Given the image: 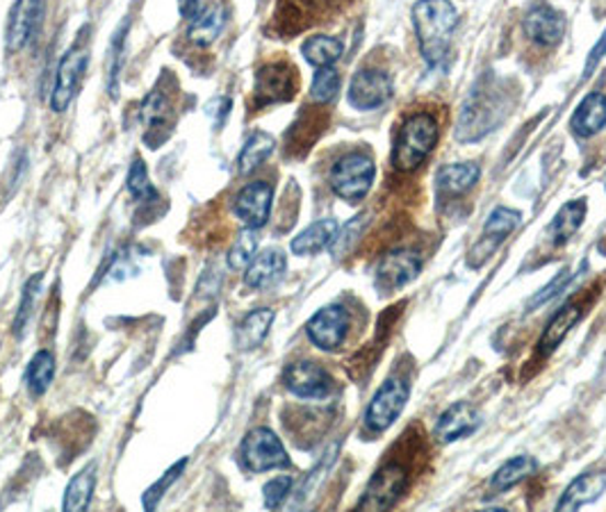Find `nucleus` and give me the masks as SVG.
<instances>
[{"label": "nucleus", "mask_w": 606, "mask_h": 512, "mask_svg": "<svg viewBox=\"0 0 606 512\" xmlns=\"http://www.w3.org/2000/svg\"><path fill=\"white\" fill-rule=\"evenodd\" d=\"M510 103L513 92L502 80H497L495 76L483 78L472 89V94L461 110L457 139L461 144H472L491 135L508 116Z\"/></svg>", "instance_id": "1"}, {"label": "nucleus", "mask_w": 606, "mask_h": 512, "mask_svg": "<svg viewBox=\"0 0 606 512\" xmlns=\"http://www.w3.org/2000/svg\"><path fill=\"white\" fill-rule=\"evenodd\" d=\"M413 25L422 59L431 69L442 67L449 57L451 37L459 27V12L451 0H417L413 8Z\"/></svg>", "instance_id": "2"}, {"label": "nucleus", "mask_w": 606, "mask_h": 512, "mask_svg": "<svg viewBox=\"0 0 606 512\" xmlns=\"http://www.w3.org/2000/svg\"><path fill=\"white\" fill-rule=\"evenodd\" d=\"M440 137L436 116L429 112L411 114L392 148V164L397 171H415L424 160L431 156Z\"/></svg>", "instance_id": "3"}, {"label": "nucleus", "mask_w": 606, "mask_h": 512, "mask_svg": "<svg viewBox=\"0 0 606 512\" xmlns=\"http://www.w3.org/2000/svg\"><path fill=\"white\" fill-rule=\"evenodd\" d=\"M374 160L368 153H349L330 169V190L343 201H362L374 183Z\"/></svg>", "instance_id": "4"}, {"label": "nucleus", "mask_w": 606, "mask_h": 512, "mask_svg": "<svg viewBox=\"0 0 606 512\" xmlns=\"http://www.w3.org/2000/svg\"><path fill=\"white\" fill-rule=\"evenodd\" d=\"M242 465L254 474H262L269 469H279L290 465V456L283 442L269 429H254L239 448Z\"/></svg>", "instance_id": "5"}, {"label": "nucleus", "mask_w": 606, "mask_h": 512, "mask_svg": "<svg viewBox=\"0 0 606 512\" xmlns=\"http://www.w3.org/2000/svg\"><path fill=\"white\" fill-rule=\"evenodd\" d=\"M406 486L408 471L397 463H388L370 478L366 492L358 501V510H388L404 497Z\"/></svg>", "instance_id": "6"}, {"label": "nucleus", "mask_w": 606, "mask_h": 512, "mask_svg": "<svg viewBox=\"0 0 606 512\" xmlns=\"http://www.w3.org/2000/svg\"><path fill=\"white\" fill-rule=\"evenodd\" d=\"M408 401V385L402 378H388L372 397L368 412H366V424L374 433L388 431L395 424L397 417L404 412Z\"/></svg>", "instance_id": "7"}, {"label": "nucleus", "mask_w": 606, "mask_h": 512, "mask_svg": "<svg viewBox=\"0 0 606 512\" xmlns=\"http://www.w3.org/2000/svg\"><path fill=\"white\" fill-rule=\"evenodd\" d=\"M87 62H89V50L82 42H78L74 48H69L63 57V62L57 67V76H55V87L50 94V110L53 112H65L76 92L82 82V76L87 71Z\"/></svg>", "instance_id": "8"}, {"label": "nucleus", "mask_w": 606, "mask_h": 512, "mask_svg": "<svg viewBox=\"0 0 606 512\" xmlns=\"http://www.w3.org/2000/svg\"><path fill=\"white\" fill-rule=\"evenodd\" d=\"M299 87V78L294 67L285 62H274L267 65L256 73V84H254V105L267 107V105H277L285 103L294 96Z\"/></svg>", "instance_id": "9"}, {"label": "nucleus", "mask_w": 606, "mask_h": 512, "mask_svg": "<svg viewBox=\"0 0 606 512\" xmlns=\"http://www.w3.org/2000/svg\"><path fill=\"white\" fill-rule=\"evenodd\" d=\"M283 383L294 397L306 401H324L333 391L330 374L322 365L308 363V360H303V363H292L283 372Z\"/></svg>", "instance_id": "10"}, {"label": "nucleus", "mask_w": 606, "mask_h": 512, "mask_svg": "<svg viewBox=\"0 0 606 512\" xmlns=\"http://www.w3.org/2000/svg\"><path fill=\"white\" fill-rule=\"evenodd\" d=\"M422 271V258L415 251L397 249L381 258L377 266V289L381 294H392L408 283H413Z\"/></svg>", "instance_id": "11"}, {"label": "nucleus", "mask_w": 606, "mask_h": 512, "mask_svg": "<svg viewBox=\"0 0 606 512\" xmlns=\"http://www.w3.org/2000/svg\"><path fill=\"white\" fill-rule=\"evenodd\" d=\"M523 215L518 213V209H510V207H495L486 226H483V235L476 242V247L470 251L468 255V264L479 269L483 262L491 260V255L497 251V247L504 242V239L518 228Z\"/></svg>", "instance_id": "12"}, {"label": "nucleus", "mask_w": 606, "mask_h": 512, "mask_svg": "<svg viewBox=\"0 0 606 512\" xmlns=\"http://www.w3.org/2000/svg\"><path fill=\"white\" fill-rule=\"evenodd\" d=\"M392 96V78L381 69H360L349 84L347 101L354 110L370 112Z\"/></svg>", "instance_id": "13"}, {"label": "nucleus", "mask_w": 606, "mask_h": 512, "mask_svg": "<svg viewBox=\"0 0 606 512\" xmlns=\"http://www.w3.org/2000/svg\"><path fill=\"white\" fill-rule=\"evenodd\" d=\"M308 340L322 351H336L349 333V312L343 306H326L306 326Z\"/></svg>", "instance_id": "14"}, {"label": "nucleus", "mask_w": 606, "mask_h": 512, "mask_svg": "<svg viewBox=\"0 0 606 512\" xmlns=\"http://www.w3.org/2000/svg\"><path fill=\"white\" fill-rule=\"evenodd\" d=\"M271 201H274V190H271V185L265 183V180H258V183H249L247 187H242L237 192L233 209L242 224L258 230L269 219Z\"/></svg>", "instance_id": "15"}, {"label": "nucleus", "mask_w": 606, "mask_h": 512, "mask_svg": "<svg viewBox=\"0 0 606 512\" xmlns=\"http://www.w3.org/2000/svg\"><path fill=\"white\" fill-rule=\"evenodd\" d=\"M525 35L540 46H557L565 37V16L548 3H536L523 19Z\"/></svg>", "instance_id": "16"}, {"label": "nucleus", "mask_w": 606, "mask_h": 512, "mask_svg": "<svg viewBox=\"0 0 606 512\" xmlns=\"http://www.w3.org/2000/svg\"><path fill=\"white\" fill-rule=\"evenodd\" d=\"M139 118L142 124L146 126V144L150 148H158L167 137L162 135V130L169 135L171 133V126H173V105H171V99L160 92V89H156V92H150L146 96V101L142 103V110H139Z\"/></svg>", "instance_id": "17"}, {"label": "nucleus", "mask_w": 606, "mask_h": 512, "mask_svg": "<svg viewBox=\"0 0 606 512\" xmlns=\"http://www.w3.org/2000/svg\"><path fill=\"white\" fill-rule=\"evenodd\" d=\"M44 0H16L12 19L8 23V48L21 50L42 25L44 19Z\"/></svg>", "instance_id": "18"}, {"label": "nucleus", "mask_w": 606, "mask_h": 512, "mask_svg": "<svg viewBox=\"0 0 606 512\" xmlns=\"http://www.w3.org/2000/svg\"><path fill=\"white\" fill-rule=\"evenodd\" d=\"M479 424L481 417L470 403H453L440 414L434 433L442 444H451L472 435L479 429Z\"/></svg>", "instance_id": "19"}, {"label": "nucleus", "mask_w": 606, "mask_h": 512, "mask_svg": "<svg viewBox=\"0 0 606 512\" xmlns=\"http://www.w3.org/2000/svg\"><path fill=\"white\" fill-rule=\"evenodd\" d=\"M285 264H288V260H285L283 251H279V249L262 251L247 266L245 285L249 289H256V292H262L271 285H277L285 274Z\"/></svg>", "instance_id": "20"}, {"label": "nucleus", "mask_w": 606, "mask_h": 512, "mask_svg": "<svg viewBox=\"0 0 606 512\" xmlns=\"http://www.w3.org/2000/svg\"><path fill=\"white\" fill-rule=\"evenodd\" d=\"M606 490V474L604 471H591L574 478L563 492V497L557 503V510H580L582 505H588L602 497Z\"/></svg>", "instance_id": "21"}, {"label": "nucleus", "mask_w": 606, "mask_h": 512, "mask_svg": "<svg viewBox=\"0 0 606 512\" xmlns=\"http://www.w3.org/2000/svg\"><path fill=\"white\" fill-rule=\"evenodd\" d=\"M606 126V96L599 92L588 94L570 118V128L577 137H595Z\"/></svg>", "instance_id": "22"}, {"label": "nucleus", "mask_w": 606, "mask_h": 512, "mask_svg": "<svg viewBox=\"0 0 606 512\" xmlns=\"http://www.w3.org/2000/svg\"><path fill=\"white\" fill-rule=\"evenodd\" d=\"M584 317V310L577 304H568L563 306L548 323V328L542 330V338L538 342V351L542 355H550L557 351V346H561V342L568 338L570 330L577 326Z\"/></svg>", "instance_id": "23"}, {"label": "nucleus", "mask_w": 606, "mask_h": 512, "mask_svg": "<svg viewBox=\"0 0 606 512\" xmlns=\"http://www.w3.org/2000/svg\"><path fill=\"white\" fill-rule=\"evenodd\" d=\"M277 312L269 308H260L249 312L245 319L239 321L237 330H235V344L239 351H254L258 349L265 338L269 335V328L274 323Z\"/></svg>", "instance_id": "24"}, {"label": "nucleus", "mask_w": 606, "mask_h": 512, "mask_svg": "<svg viewBox=\"0 0 606 512\" xmlns=\"http://www.w3.org/2000/svg\"><path fill=\"white\" fill-rule=\"evenodd\" d=\"M338 235V221L336 219H319L313 226H308L303 232H299L292 239V253L294 255H315L333 244V239Z\"/></svg>", "instance_id": "25"}, {"label": "nucleus", "mask_w": 606, "mask_h": 512, "mask_svg": "<svg viewBox=\"0 0 606 512\" xmlns=\"http://www.w3.org/2000/svg\"><path fill=\"white\" fill-rule=\"evenodd\" d=\"M479 175H481V169L474 162L447 164L436 175L438 192L445 196H461L479 183Z\"/></svg>", "instance_id": "26"}, {"label": "nucleus", "mask_w": 606, "mask_h": 512, "mask_svg": "<svg viewBox=\"0 0 606 512\" xmlns=\"http://www.w3.org/2000/svg\"><path fill=\"white\" fill-rule=\"evenodd\" d=\"M224 25H226L224 5H210L192 21V25L188 30V37L194 46L205 48V46L215 44L220 39Z\"/></svg>", "instance_id": "27"}, {"label": "nucleus", "mask_w": 606, "mask_h": 512, "mask_svg": "<svg viewBox=\"0 0 606 512\" xmlns=\"http://www.w3.org/2000/svg\"><path fill=\"white\" fill-rule=\"evenodd\" d=\"M586 209H588V207H586V201H584V198L570 201V203H565V205L559 209L557 217H554V221H552V226H550V235H552V244H554V247L565 244L568 239L580 230V226H582L584 219H586Z\"/></svg>", "instance_id": "28"}, {"label": "nucleus", "mask_w": 606, "mask_h": 512, "mask_svg": "<svg viewBox=\"0 0 606 512\" xmlns=\"http://www.w3.org/2000/svg\"><path fill=\"white\" fill-rule=\"evenodd\" d=\"M301 53H303V57H306L308 65L324 69V67H333L338 62L345 53V44L336 37L317 35V37H311L308 42H303Z\"/></svg>", "instance_id": "29"}, {"label": "nucleus", "mask_w": 606, "mask_h": 512, "mask_svg": "<svg viewBox=\"0 0 606 512\" xmlns=\"http://www.w3.org/2000/svg\"><path fill=\"white\" fill-rule=\"evenodd\" d=\"M94 488H97V465H89L71 478V483L65 492V510L69 512L87 510L89 501H92Z\"/></svg>", "instance_id": "30"}, {"label": "nucleus", "mask_w": 606, "mask_h": 512, "mask_svg": "<svg viewBox=\"0 0 606 512\" xmlns=\"http://www.w3.org/2000/svg\"><path fill=\"white\" fill-rule=\"evenodd\" d=\"M274 146H277V141L269 133H262V130L254 133L237 158V171L251 173L254 169H258L271 153H274Z\"/></svg>", "instance_id": "31"}, {"label": "nucleus", "mask_w": 606, "mask_h": 512, "mask_svg": "<svg viewBox=\"0 0 606 512\" xmlns=\"http://www.w3.org/2000/svg\"><path fill=\"white\" fill-rule=\"evenodd\" d=\"M53 378H55V357L50 351L42 349L35 353L33 360H30V367L25 374L30 397L46 395V389L50 387Z\"/></svg>", "instance_id": "32"}, {"label": "nucleus", "mask_w": 606, "mask_h": 512, "mask_svg": "<svg viewBox=\"0 0 606 512\" xmlns=\"http://www.w3.org/2000/svg\"><path fill=\"white\" fill-rule=\"evenodd\" d=\"M536 469H538V463H536L531 456H518V458H513V460L504 463V465L495 471V476H493V480H491V488H493L495 492H506V490H510L513 486L523 483V480L529 478Z\"/></svg>", "instance_id": "33"}, {"label": "nucleus", "mask_w": 606, "mask_h": 512, "mask_svg": "<svg viewBox=\"0 0 606 512\" xmlns=\"http://www.w3.org/2000/svg\"><path fill=\"white\" fill-rule=\"evenodd\" d=\"M42 283H44V276L37 274L30 278L23 287V296H21V304H19V310H16V319H14V335L21 340L25 335V328L30 323V319H33V312H35V304H37V296L42 292Z\"/></svg>", "instance_id": "34"}, {"label": "nucleus", "mask_w": 606, "mask_h": 512, "mask_svg": "<svg viewBox=\"0 0 606 512\" xmlns=\"http://www.w3.org/2000/svg\"><path fill=\"white\" fill-rule=\"evenodd\" d=\"M256 249H258V235L254 228H247L245 232H239V237L235 239V244L228 253V266L231 269H247L251 264V260L256 258Z\"/></svg>", "instance_id": "35"}, {"label": "nucleus", "mask_w": 606, "mask_h": 512, "mask_svg": "<svg viewBox=\"0 0 606 512\" xmlns=\"http://www.w3.org/2000/svg\"><path fill=\"white\" fill-rule=\"evenodd\" d=\"M128 192L139 203H156V201H160L156 187L150 185L148 171H146V167H144L142 160H135L133 167H131V171H128Z\"/></svg>", "instance_id": "36"}, {"label": "nucleus", "mask_w": 606, "mask_h": 512, "mask_svg": "<svg viewBox=\"0 0 606 512\" xmlns=\"http://www.w3.org/2000/svg\"><path fill=\"white\" fill-rule=\"evenodd\" d=\"M340 89V76L338 71L333 67H324V69H317L315 78H313V84H311V99L315 103H328L336 99Z\"/></svg>", "instance_id": "37"}, {"label": "nucleus", "mask_w": 606, "mask_h": 512, "mask_svg": "<svg viewBox=\"0 0 606 512\" xmlns=\"http://www.w3.org/2000/svg\"><path fill=\"white\" fill-rule=\"evenodd\" d=\"M186 465H188V460H180V463H176L171 469H167V471L162 474V478H158L156 483L150 486V488L144 492L142 503H144V508H146V510H156V508H158V503L162 501V497L167 494V490L176 483L178 476L183 474Z\"/></svg>", "instance_id": "38"}, {"label": "nucleus", "mask_w": 606, "mask_h": 512, "mask_svg": "<svg viewBox=\"0 0 606 512\" xmlns=\"http://www.w3.org/2000/svg\"><path fill=\"white\" fill-rule=\"evenodd\" d=\"M124 53H126V44H124V27H121V33L114 35L112 48H110V94L116 96L119 92V76L121 69H124Z\"/></svg>", "instance_id": "39"}, {"label": "nucleus", "mask_w": 606, "mask_h": 512, "mask_svg": "<svg viewBox=\"0 0 606 512\" xmlns=\"http://www.w3.org/2000/svg\"><path fill=\"white\" fill-rule=\"evenodd\" d=\"M292 490V478L290 476H277L271 478L269 483L265 486V505L269 510H277L285 503V499L290 497Z\"/></svg>", "instance_id": "40"}, {"label": "nucleus", "mask_w": 606, "mask_h": 512, "mask_svg": "<svg viewBox=\"0 0 606 512\" xmlns=\"http://www.w3.org/2000/svg\"><path fill=\"white\" fill-rule=\"evenodd\" d=\"M572 271L565 266L563 271H561V274L548 285V287H542L531 300H529V310H536V308H540V306H545V304H548V300L550 298H554L557 294H561L565 287H568V283L572 281Z\"/></svg>", "instance_id": "41"}, {"label": "nucleus", "mask_w": 606, "mask_h": 512, "mask_svg": "<svg viewBox=\"0 0 606 512\" xmlns=\"http://www.w3.org/2000/svg\"><path fill=\"white\" fill-rule=\"evenodd\" d=\"M178 12L183 19L194 21L203 12V0H178Z\"/></svg>", "instance_id": "42"}, {"label": "nucleus", "mask_w": 606, "mask_h": 512, "mask_svg": "<svg viewBox=\"0 0 606 512\" xmlns=\"http://www.w3.org/2000/svg\"><path fill=\"white\" fill-rule=\"evenodd\" d=\"M604 50H606V33L602 35V39L597 42V46H595L593 53H591V59H588V65H586V73H591V71L595 69V65L599 62V57L604 55Z\"/></svg>", "instance_id": "43"}]
</instances>
